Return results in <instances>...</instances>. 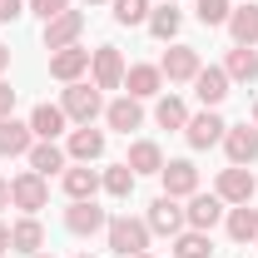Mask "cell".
Returning <instances> with one entry per match:
<instances>
[{
  "label": "cell",
  "instance_id": "cell-11",
  "mask_svg": "<svg viewBox=\"0 0 258 258\" xmlns=\"http://www.w3.org/2000/svg\"><path fill=\"white\" fill-rule=\"evenodd\" d=\"M85 70H90V50H80V45H64V50H55V55H50V75H55V80H64V85H75Z\"/></svg>",
  "mask_w": 258,
  "mask_h": 258
},
{
  "label": "cell",
  "instance_id": "cell-6",
  "mask_svg": "<svg viewBox=\"0 0 258 258\" xmlns=\"http://www.w3.org/2000/svg\"><path fill=\"white\" fill-rule=\"evenodd\" d=\"M64 228L90 238L99 228H109V219H104V209H95V199H75V209H64Z\"/></svg>",
  "mask_w": 258,
  "mask_h": 258
},
{
  "label": "cell",
  "instance_id": "cell-5",
  "mask_svg": "<svg viewBox=\"0 0 258 258\" xmlns=\"http://www.w3.org/2000/svg\"><path fill=\"white\" fill-rule=\"evenodd\" d=\"M159 179H164V194H169V199H189V194H199V169H194L189 159H169L159 169Z\"/></svg>",
  "mask_w": 258,
  "mask_h": 258
},
{
  "label": "cell",
  "instance_id": "cell-15",
  "mask_svg": "<svg viewBox=\"0 0 258 258\" xmlns=\"http://www.w3.org/2000/svg\"><path fill=\"white\" fill-rule=\"evenodd\" d=\"M144 224H149V233H179L189 219H184V209H179L169 194H159V199L149 204V219H144Z\"/></svg>",
  "mask_w": 258,
  "mask_h": 258
},
{
  "label": "cell",
  "instance_id": "cell-24",
  "mask_svg": "<svg viewBox=\"0 0 258 258\" xmlns=\"http://www.w3.org/2000/svg\"><path fill=\"white\" fill-rule=\"evenodd\" d=\"M99 184H104V179H99L90 164H80V169H64V194H70V199H95Z\"/></svg>",
  "mask_w": 258,
  "mask_h": 258
},
{
  "label": "cell",
  "instance_id": "cell-30",
  "mask_svg": "<svg viewBox=\"0 0 258 258\" xmlns=\"http://www.w3.org/2000/svg\"><path fill=\"white\" fill-rule=\"evenodd\" d=\"M154 119H159L164 129H184V124H189V109H184V99H174V95H169V99H159Z\"/></svg>",
  "mask_w": 258,
  "mask_h": 258
},
{
  "label": "cell",
  "instance_id": "cell-16",
  "mask_svg": "<svg viewBox=\"0 0 258 258\" xmlns=\"http://www.w3.org/2000/svg\"><path fill=\"white\" fill-rule=\"evenodd\" d=\"M30 144H35V129H30V124H20L15 114H10V119H0V154H5V159L30 154Z\"/></svg>",
  "mask_w": 258,
  "mask_h": 258
},
{
  "label": "cell",
  "instance_id": "cell-9",
  "mask_svg": "<svg viewBox=\"0 0 258 258\" xmlns=\"http://www.w3.org/2000/svg\"><path fill=\"white\" fill-rule=\"evenodd\" d=\"M224 149H228V164H253L258 159V124H233L224 129Z\"/></svg>",
  "mask_w": 258,
  "mask_h": 258
},
{
  "label": "cell",
  "instance_id": "cell-39",
  "mask_svg": "<svg viewBox=\"0 0 258 258\" xmlns=\"http://www.w3.org/2000/svg\"><path fill=\"white\" fill-rule=\"evenodd\" d=\"M5 64H10V50H5V45H0V70H5Z\"/></svg>",
  "mask_w": 258,
  "mask_h": 258
},
{
  "label": "cell",
  "instance_id": "cell-3",
  "mask_svg": "<svg viewBox=\"0 0 258 258\" xmlns=\"http://www.w3.org/2000/svg\"><path fill=\"white\" fill-rule=\"evenodd\" d=\"M60 109H64V119H75V124H90L99 109H104V99H99L95 85H80V80H75V85L64 90V104H60Z\"/></svg>",
  "mask_w": 258,
  "mask_h": 258
},
{
  "label": "cell",
  "instance_id": "cell-35",
  "mask_svg": "<svg viewBox=\"0 0 258 258\" xmlns=\"http://www.w3.org/2000/svg\"><path fill=\"white\" fill-rule=\"evenodd\" d=\"M10 109H15V90L0 85V119H10Z\"/></svg>",
  "mask_w": 258,
  "mask_h": 258
},
{
  "label": "cell",
  "instance_id": "cell-37",
  "mask_svg": "<svg viewBox=\"0 0 258 258\" xmlns=\"http://www.w3.org/2000/svg\"><path fill=\"white\" fill-rule=\"evenodd\" d=\"M0 209H10V179H0Z\"/></svg>",
  "mask_w": 258,
  "mask_h": 258
},
{
  "label": "cell",
  "instance_id": "cell-1",
  "mask_svg": "<svg viewBox=\"0 0 258 258\" xmlns=\"http://www.w3.org/2000/svg\"><path fill=\"white\" fill-rule=\"evenodd\" d=\"M109 248L119 258H134V253H144L149 248V224L144 219H109Z\"/></svg>",
  "mask_w": 258,
  "mask_h": 258
},
{
  "label": "cell",
  "instance_id": "cell-41",
  "mask_svg": "<svg viewBox=\"0 0 258 258\" xmlns=\"http://www.w3.org/2000/svg\"><path fill=\"white\" fill-rule=\"evenodd\" d=\"M253 124H258V104H253Z\"/></svg>",
  "mask_w": 258,
  "mask_h": 258
},
{
  "label": "cell",
  "instance_id": "cell-27",
  "mask_svg": "<svg viewBox=\"0 0 258 258\" xmlns=\"http://www.w3.org/2000/svg\"><path fill=\"white\" fill-rule=\"evenodd\" d=\"M30 129L40 134V139H55L64 129V109L60 104H35V114H30Z\"/></svg>",
  "mask_w": 258,
  "mask_h": 258
},
{
  "label": "cell",
  "instance_id": "cell-7",
  "mask_svg": "<svg viewBox=\"0 0 258 258\" xmlns=\"http://www.w3.org/2000/svg\"><path fill=\"white\" fill-rule=\"evenodd\" d=\"M184 219H189V228L209 233V228L224 219V199H219V194H189V209H184Z\"/></svg>",
  "mask_w": 258,
  "mask_h": 258
},
{
  "label": "cell",
  "instance_id": "cell-32",
  "mask_svg": "<svg viewBox=\"0 0 258 258\" xmlns=\"http://www.w3.org/2000/svg\"><path fill=\"white\" fill-rule=\"evenodd\" d=\"M114 20L119 25H144L149 20V0H114Z\"/></svg>",
  "mask_w": 258,
  "mask_h": 258
},
{
  "label": "cell",
  "instance_id": "cell-12",
  "mask_svg": "<svg viewBox=\"0 0 258 258\" xmlns=\"http://www.w3.org/2000/svg\"><path fill=\"white\" fill-rule=\"evenodd\" d=\"M224 119H219V114H214V109H204V114H194L189 124H184V139H189L194 149H209V144H219V139H224Z\"/></svg>",
  "mask_w": 258,
  "mask_h": 258
},
{
  "label": "cell",
  "instance_id": "cell-29",
  "mask_svg": "<svg viewBox=\"0 0 258 258\" xmlns=\"http://www.w3.org/2000/svg\"><path fill=\"white\" fill-rule=\"evenodd\" d=\"M134 179H139V174H134L129 164H114V169H104V189L114 194V199H129V194H134Z\"/></svg>",
  "mask_w": 258,
  "mask_h": 258
},
{
  "label": "cell",
  "instance_id": "cell-17",
  "mask_svg": "<svg viewBox=\"0 0 258 258\" xmlns=\"http://www.w3.org/2000/svg\"><path fill=\"white\" fill-rule=\"evenodd\" d=\"M104 119H109V129L129 134V129L144 124V109H139V99H134V95H124V99H114V104H104Z\"/></svg>",
  "mask_w": 258,
  "mask_h": 258
},
{
  "label": "cell",
  "instance_id": "cell-20",
  "mask_svg": "<svg viewBox=\"0 0 258 258\" xmlns=\"http://www.w3.org/2000/svg\"><path fill=\"white\" fill-rule=\"evenodd\" d=\"M99 154H104V134H99V129L80 124V129H75V134H70V159L90 164V159H99Z\"/></svg>",
  "mask_w": 258,
  "mask_h": 258
},
{
  "label": "cell",
  "instance_id": "cell-36",
  "mask_svg": "<svg viewBox=\"0 0 258 258\" xmlns=\"http://www.w3.org/2000/svg\"><path fill=\"white\" fill-rule=\"evenodd\" d=\"M20 5H25V0H0V20H15V15H20Z\"/></svg>",
  "mask_w": 258,
  "mask_h": 258
},
{
  "label": "cell",
  "instance_id": "cell-40",
  "mask_svg": "<svg viewBox=\"0 0 258 258\" xmlns=\"http://www.w3.org/2000/svg\"><path fill=\"white\" fill-rule=\"evenodd\" d=\"M134 258H154V253H149V248H144V253H134Z\"/></svg>",
  "mask_w": 258,
  "mask_h": 258
},
{
  "label": "cell",
  "instance_id": "cell-25",
  "mask_svg": "<svg viewBox=\"0 0 258 258\" xmlns=\"http://www.w3.org/2000/svg\"><path fill=\"white\" fill-rule=\"evenodd\" d=\"M228 30H233L238 45H258V5H238L228 15Z\"/></svg>",
  "mask_w": 258,
  "mask_h": 258
},
{
  "label": "cell",
  "instance_id": "cell-33",
  "mask_svg": "<svg viewBox=\"0 0 258 258\" xmlns=\"http://www.w3.org/2000/svg\"><path fill=\"white\" fill-rule=\"evenodd\" d=\"M228 15H233L228 0H199V20L204 25H228Z\"/></svg>",
  "mask_w": 258,
  "mask_h": 258
},
{
  "label": "cell",
  "instance_id": "cell-22",
  "mask_svg": "<svg viewBox=\"0 0 258 258\" xmlns=\"http://www.w3.org/2000/svg\"><path fill=\"white\" fill-rule=\"evenodd\" d=\"M129 169H134V174H159L164 169V154H159V144H154V139H139V144H129Z\"/></svg>",
  "mask_w": 258,
  "mask_h": 258
},
{
  "label": "cell",
  "instance_id": "cell-44",
  "mask_svg": "<svg viewBox=\"0 0 258 258\" xmlns=\"http://www.w3.org/2000/svg\"><path fill=\"white\" fill-rule=\"evenodd\" d=\"M35 258H45V253H35Z\"/></svg>",
  "mask_w": 258,
  "mask_h": 258
},
{
  "label": "cell",
  "instance_id": "cell-21",
  "mask_svg": "<svg viewBox=\"0 0 258 258\" xmlns=\"http://www.w3.org/2000/svg\"><path fill=\"white\" fill-rule=\"evenodd\" d=\"M25 159H30L35 174H45V179H50L55 169H64V149L55 144V139H40V144H30V154H25Z\"/></svg>",
  "mask_w": 258,
  "mask_h": 258
},
{
  "label": "cell",
  "instance_id": "cell-31",
  "mask_svg": "<svg viewBox=\"0 0 258 258\" xmlns=\"http://www.w3.org/2000/svg\"><path fill=\"white\" fill-rule=\"evenodd\" d=\"M174 253L179 258H209V233H199V228L179 233V238H174Z\"/></svg>",
  "mask_w": 258,
  "mask_h": 258
},
{
  "label": "cell",
  "instance_id": "cell-28",
  "mask_svg": "<svg viewBox=\"0 0 258 258\" xmlns=\"http://www.w3.org/2000/svg\"><path fill=\"white\" fill-rule=\"evenodd\" d=\"M179 20H184V15L174 10V0H164V10L149 15V30L159 35V40H174V35H179Z\"/></svg>",
  "mask_w": 258,
  "mask_h": 258
},
{
  "label": "cell",
  "instance_id": "cell-19",
  "mask_svg": "<svg viewBox=\"0 0 258 258\" xmlns=\"http://www.w3.org/2000/svg\"><path fill=\"white\" fill-rule=\"evenodd\" d=\"M40 243H45V228H40L35 214H25L20 224H10V248H15V253H30V258H35Z\"/></svg>",
  "mask_w": 258,
  "mask_h": 258
},
{
  "label": "cell",
  "instance_id": "cell-26",
  "mask_svg": "<svg viewBox=\"0 0 258 258\" xmlns=\"http://www.w3.org/2000/svg\"><path fill=\"white\" fill-rule=\"evenodd\" d=\"M228 238H233V243L258 238V214L248 209V204H233V214H228Z\"/></svg>",
  "mask_w": 258,
  "mask_h": 258
},
{
  "label": "cell",
  "instance_id": "cell-23",
  "mask_svg": "<svg viewBox=\"0 0 258 258\" xmlns=\"http://www.w3.org/2000/svg\"><path fill=\"white\" fill-rule=\"evenodd\" d=\"M224 75H228V80H258V50H253V45H233Z\"/></svg>",
  "mask_w": 258,
  "mask_h": 258
},
{
  "label": "cell",
  "instance_id": "cell-34",
  "mask_svg": "<svg viewBox=\"0 0 258 258\" xmlns=\"http://www.w3.org/2000/svg\"><path fill=\"white\" fill-rule=\"evenodd\" d=\"M30 10L40 15V20H55V15H64V10H70V0H30Z\"/></svg>",
  "mask_w": 258,
  "mask_h": 258
},
{
  "label": "cell",
  "instance_id": "cell-38",
  "mask_svg": "<svg viewBox=\"0 0 258 258\" xmlns=\"http://www.w3.org/2000/svg\"><path fill=\"white\" fill-rule=\"evenodd\" d=\"M5 248H10V228L0 224V253H5Z\"/></svg>",
  "mask_w": 258,
  "mask_h": 258
},
{
  "label": "cell",
  "instance_id": "cell-42",
  "mask_svg": "<svg viewBox=\"0 0 258 258\" xmlns=\"http://www.w3.org/2000/svg\"><path fill=\"white\" fill-rule=\"evenodd\" d=\"M75 258H90V253H75Z\"/></svg>",
  "mask_w": 258,
  "mask_h": 258
},
{
  "label": "cell",
  "instance_id": "cell-8",
  "mask_svg": "<svg viewBox=\"0 0 258 258\" xmlns=\"http://www.w3.org/2000/svg\"><path fill=\"white\" fill-rule=\"evenodd\" d=\"M80 30H85V15H80V10H64V15H55V20H45V50H64V45H75Z\"/></svg>",
  "mask_w": 258,
  "mask_h": 258
},
{
  "label": "cell",
  "instance_id": "cell-18",
  "mask_svg": "<svg viewBox=\"0 0 258 258\" xmlns=\"http://www.w3.org/2000/svg\"><path fill=\"white\" fill-rule=\"evenodd\" d=\"M124 85H129L134 99H149V95H159L164 70H159V64H134V70H124Z\"/></svg>",
  "mask_w": 258,
  "mask_h": 258
},
{
  "label": "cell",
  "instance_id": "cell-4",
  "mask_svg": "<svg viewBox=\"0 0 258 258\" xmlns=\"http://www.w3.org/2000/svg\"><path fill=\"white\" fill-rule=\"evenodd\" d=\"M90 70H95V90H119L124 85V60H119L114 45H99L90 55Z\"/></svg>",
  "mask_w": 258,
  "mask_h": 258
},
{
  "label": "cell",
  "instance_id": "cell-10",
  "mask_svg": "<svg viewBox=\"0 0 258 258\" xmlns=\"http://www.w3.org/2000/svg\"><path fill=\"white\" fill-rule=\"evenodd\" d=\"M194 95H199V104H204V109H214V104H224V99H228V75L219 70V64H209V70H199V75H194Z\"/></svg>",
  "mask_w": 258,
  "mask_h": 258
},
{
  "label": "cell",
  "instance_id": "cell-14",
  "mask_svg": "<svg viewBox=\"0 0 258 258\" xmlns=\"http://www.w3.org/2000/svg\"><path fill=\"white\" fill-rule=\"evenodd\" d=\"M214 194H219L224 204H248V199H253V174H248L243 164H233V169L219 174V189Z\"/></svg>",
  "mask_w": 258,
  "mask_h": 258
},
{
  "label": "cell",
  "instance_id": "cell-43",
  "mask_svg": "<svg viewBox=\"0 0 258 258\" xmlns=\"http://www.w3.org/2000/svg\"><path fill=\"white\" fill-rule=\"evenodd\" d=\"M90 5H99V0H90Z\"/></svg>",
  "mask_w": 258,
  "mask_h": 258
},
{
  "label": "cell",
  "instance_id": "cell-13",
  "mask_svg": "<svg viewBox=\"0 0 258 258\" xmlns=\"http://www.w3.org/2000/svg\"><path fill=\"white\" fill-rule=\"evenodd\" d=\"M159 70H164V80L184 85V80H194L204 64H199V50H194V45H174V50L164 55V64H159Z\"/></svg>",
  "mask_w": 258,
  "mask_h": 258
},
{
  "label": "cell",
  "instance_id": "cell-2",
  "mask_svg": "<svg viewBox=\"0 0 258 258\" xmlns=\"http://www.w3.org/2000/svg\"><path fill=\"white\" fill-rule=\"evenodd\" d=\"M10 204H15V209H25V214H40V209L50 204V189H45V174H35V169L15 174V179H10Z\"/></svg>",
  "mask_w": 258,
  "mask_h": 258
}]
</instances>
